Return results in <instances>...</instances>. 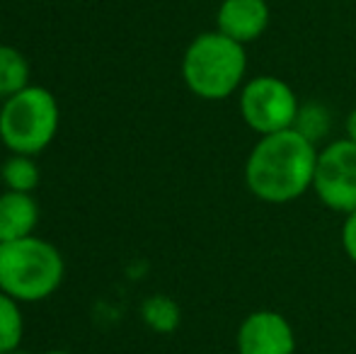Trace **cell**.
Returning <instances> with one entry per match:
<instances>
[{"label":"cell","mask_w":356,"mask_h":354,"mask_svg":"<svg viewBox=\"0 0 356 354\" xmlns=\"http://www.w3.org/2000/svg\"><path fill=\"white\" fill-rule=\"evenodd\" d=\"M320 148L293 129L259 136L245 161V184L264 204H291L313 189Z\"/></svg>","instance_id":"cell-1"},{"label":"cell","mask_w":356,"mask_h":354,"mask_svg":"<svg viewBox=\"0 0 356 354\" xmlns=\"http://www.w3.org/2000/svg\"><path fill=\"white\" fill-rule=\"evenodd\" d=\"M182 81L199 99H228L248 81V51L218 29L202 32L184 49Z\"/></svg>","instance_id":"cell-2"},{"label":"cell","mask_w":356,"mask_h":354,"mask_svg":"<svg viewBox=\"0 0 356 354\" xmlns=\"http://www.w3.org/2000/svg\"><path fill=\"white\" fill-rule=\"evenodd\" d=\"M66 262L54 243L27 236L0 243V291L19 303H42L58 291Z\"/></svg>","instance_id":"cell-3"},{"label":"cell","mask_w":356,"mask_h":354,"mask_svg":"<svg viewBox=\"0 0 356 354\" xmlns=\"http://www.w3.org/2000/svg\"><path fill=\"white\" fill-rule=\"evenodd\" d=\"M61 124L56 95L29 83L0 102V143L15 156H39L54 143Z\"/></svg>","instance_id":"cell-4"},{"label":"cell","mask_w":356,"mask_h":354,"mask_svg":"<svg viewBox=\"0 0 356 354\" xmlns=\"http://www.w3.org/2000/svg\"><path fill=\"white\" fill-rule=\"evenodd\" d=\"M238 107L243 122L257 136H269L293 127L300 99L284 78L254 76L240 88Z\"/></svg>","instance_id":"cell-5"},{"label":"cell","mask_w":356,"mask_h":354,"mask_svg":"<svg viewBox=\"0 0 356 354\" xmlns=\"http://www.w3.org/2000/svg\"><path fill=\"white\" fill-rule=\"evenodd\" d=\"M313 192L332 211L344 216L356 211V143L332 138L320 148Z\"/></svg>","instance_id":"cell-6"},{"label":"cell","mask_w":356,"mask_h":354,"mask_svg":"<svg viewBox=\"0 0 356 354\" xmlns=\"http://www.w3.org/2000/svg\"><path fill=\"white\" fill-rule=\"evenodd\" d=\"M235 350L238 354H296V330L284 313L259 308L238 325Z\"/></svg>","instance_id":"cell-7"},{"label":"cell","mask_w":356,"mask_h":354,"mask_svg":"<svg viewBox=\"0 0 356 354\" xmlns=\"http://www.w3.org/2000/svg\"><path fill=\"white\" fill-rule=\"evenodd\" d=\"M272 22V10L267 0H220L216 10V29L233 42H257Z\"/></svg>","instance_id":"cell-8"},{"label":"cell","mask_w":356,"mask_h":354,"mask_svg":"<svg viewBox=\"0 0 356 354\" xmlns=\"http://www.w3.org/2000/svg\"><path fill=\"white\" fill-rule=\"evenodd\" d=\"M39 226V204L27 192L0 194V243H13L34 236Z\"/></svg>","instance_id":"cell-9"},{"label":"cell","mask_w":356,"mask_h":354,"mask_svg":"<svg viewBox=\"0 0 356 354\" xmlns=\"http://www.w3.org/2000/svg\"><path fill=\"white\" fill-rule=\"evenodd\" d=\"M296 134H300L303 138H308L313 146L323 148L325 143H330V131H332V112L325 102L318 99H308V102H300L298 112L293 119Z\"/></svg>","instance_id":"cell-10"},{"label":"cell","mask_w":356,"mask_h":354,"mask_svg":"<svg viewBox=\"0 0 356 354\" xmlns=\"http://www.w3.org/2000/svg\"><path fill=\"white\" fill-rule=\"evenodd\" d=\"M32 68L19 49L0 44V102L29 86Z\"/></svg>","instance_id":"cell-11"},{"label":"cell","mask_w":356,"mask_h":354,"mask_svg":"<svg viewBox=\"0 0 356 354\" xmlns=\"http://www.w3.org/2000/svg\"><path fill=\"white\" fill-rule=\"evenodd\" d=\"M141 321L158 335H172L182 323V311L175 298L155 293L141 303Z\"/></svg>","instance_id":"cell-12"},{"label":"cell","mask_w":356,"mask_h":354,"mask_svg":"<svg viewBox=\"0 0 356 354\" xmlns=\"http://www.w3.org/2000/svg\"><path fill=\"white\" fill-rule=\"evenodd\" d=\"M24 340L22 303L0 291V354L17 352Z\"/></svg>","instance_id":"cell-13"},{"label":"cell","mask_w":356,"mask_h":354,"mask_svg":"<svg viewBox=\"0 0 356 354\" xmlns=\"http://www.w3.org/2000/svg\"><path fill=\"white\" fill-rule=\"evenodd\" d=\"M39 166L34 163L32 156H15L10 153V158L0 168V182L10 192H27L32 194L39 187Z\"/></svg>","instance_id":"cell-14"},{"label":"cell","mask_w":356,"mask_h":354,"mask_svg":"<svg viewBox=\"0 0 356 354\" xmlns=\"http://www.w3.org/2000/svg\"><path fill=\"white\" fill-rule=\"evenodd\" d=\"M342 250L356 265V211L347 214L342 223Z\"/></svg>","instance_id":"cell-15"},{"label":"cell","mask_w":356,"mask_h":354,"mask_svg":"<svg viewBox=\"0 0 356 354\" xmlns=\"http://www.w3.org/2000/svg\"><path fill=\"white\" fill-rule=\"evenodd\" d=\"M344 138L356 143V107L347 114V119H344Z\"/></svg>","instance_id":"cell-16"},{"label":"cell","mask_w":356,"mask_h":354,"mask_svg":"<svg viewBox=\"0 0 356 354\" xmlns=\"http://www.w3.org/2000/svg\"><path fill=\"white\" fill-rule=\"evenodd\" d=\"M42 354H73V352H66V350H49V352H42Z\"/></svg>","instance_id":"cell-17"},{"label":"cell","mask_w":356,"mask_h":354,"mask_svg":"<svg viewBox=\"0 0 356 354\" xmlns=\"http://www.w3.org/2000/svg\"><path fill=\"white\" fill-rule=\"evenodd\" d=\"M10 354H29V352H24V350H22V347H19V350H17V352H10Z\"/></svg>","instance_id":"cell-18"}]
</instances>
